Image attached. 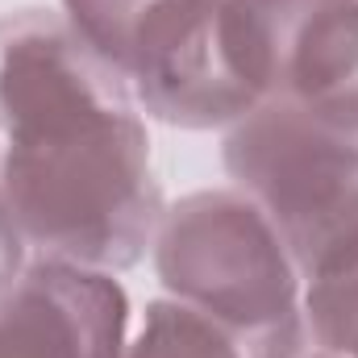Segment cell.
Segmentation results:
<instances>
[{
  "instance_id": "cell-5",
  "label": "cell",
  "mask_w": 358,
  "mask_h": 358,
  "mask_svg": "<svg viewBox=\"0 0 358 358\" xmlns=\"http://www.w3.org/2000/svg\"><path fill=\"white\" fill-rule=\"evenodd\" d=\"M221 25L255 100L358 134V0H221Z\"/></svg>"
},
{
  "instance_id": "cell-3",
  "label": "cell",
  "mask_w": 358,
  "mask_h": 358,
  "mask_svg": "<svg viewBox=\"0 0 358 358\" xmlns=\"http://www.w3.org/2000/svg\"><path fill=\"white\" fill-rule=\"evenodd\" d=\"M63 17L163 125L229 129L259 104L229 63L221 0H63Z\"/></svg>"
},
{
  "instance_id": "cell-10",
  "label": "cell",
  "mask_w": 358,
  "mask_h": 358,
  "mask_svg": "<svg viewBox=\"0 0 358 358\" xmlns=\"http://www.w3.org/2000/svg\"><path fill=\"white\" fill-rule=\"evenodd\" d=\"M25 238H21V229L13 225V217H8V208H4V200H0V283H8L17 271L25 267Z\"/></svg>"
},
{
  "instance_id": "cell-1",
  "label": "cell",
  "mask_w": 358,
  "mask_h": 358,
  "mask_svg": "<svg viewBox=\"0 0 358 358\" xmlns=\"http://www.w3.org/2000/svg\"><path fill=\"white\" fill-rule=\"evenodd\" d=\"M0 196L42 259L113 275L167 208L129 84L50 8L0 17Z\"/></svg>"
},
{
  "instance_id": "cell-8",
  "label": "cell",
  "mask_w": 358,
  "mask_h": 358,
  "mask_svg": "<svg viewBox=\"0 0 358 358\" xmlns=\"http://www.w3.org/2000/svg\"><path fill=\"white\" fill-rule=\"evenodd\" d=\"M304 325L329 350L358 358V238L304 279Z\"/></svg>"
},
{
  "instance_id": "cell-4",
  "label": "cell",
  "mask_w": 358,
  "mask_h": 358,
  "mask_svg": "<svg viewBox=\"0 0 358 358\" xmlns=\"http://www.w3.org/2000/svg\"><path fill=\"white\" fill-rule=\"evenodd\" d=\"M221 163L275 221L304 279L358 238V134L259 100L225 129Z\"/></svg>"
},
{
  "instance_id": "cell-2",
  "label": "cell",
  "mask_w": 358,
  "mask_h": 358,
  "mask_svg": "<svg viewBox=\"0 0 358 358\" xmlns=\"http://www.w3.org/2000/svg\"><path fill=\"white\" fill-rule=\"evenodd\" d=\"M150 255L167 296L238 329L250 350L304 321V271L275 221L238 187L167 204Z\"/></svg>"
},
{
  "instance_id": "cell-7",
  "label": "cell",
  "mask_w": 358,
  "mask_h": 358,
  "mask_svg": "<svg viewBox=\"0 0 358 358\" xmlns=\"http://www.w3.org/2000/svg\"><path fill=\"white\" fill-rule=\"evenodd\" d=\"M121 358H250V342L176 296H159Z\"/></svg>"
},
{
  "instance_id": "cell-9",
  "label": "cell",
  "mask_w": 358,
  "mask_h": 358,
  "mask_svg": "<svg viewBox=\"0 0 358 358\" xmlns=\"http://www.w3.org/2000/svg\"><path fill=\"white\" fill-rule=\"evenodd\" d=\"M250 358H346L338 355V350H329L325 342H317L313 334H308V325L304 321H296L292 329H283V334H275L267 342H259Z\"/></svg>"
},
{
  "instance_id": "cell-6",
  "label": "cell",
  "mask_w": 358,
  "mask_h": 358,
  "mask_svg": "<svg viewBox=\"0 0 358 358\" xmlns=\"http://www.w3.org/2000/svg\"><path fill=\"white\" fill-rule=\"evenodd\" d=\"M129 296L113 271L34 259L0 283V358H121Z\"/></svg>"
},
{
  "instance_id": "cell-11",
  "label": "cell",
  "mask_w": 358,
  "mask_h": 358,
  "mask_svg": "<svg viewBox=\"0 0 358 358\" xmlns=\"http://www.w3.org/2000/svg\"><path fill=\"white\" fill-rule=\"evenodd\" d=\"M0 200H4V196H0Z\"/></svg>"
}]
</instances>
